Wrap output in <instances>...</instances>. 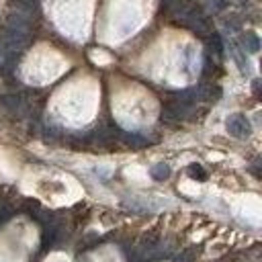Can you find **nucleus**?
<instances>
[{
	"instance_id": "obj_1",
	"label": "nucleus",
	"mask_w": 262,
	"mask_h": 262,
	"mask_svg": "<svg viewBox=\"0 0 262 262\" xmlns=\"http://www.w3.org/2000/svg\"><path fill=\"white\" fill-rule=\"evenodd\" d=\"M227 129H229L233 135H237V137H244V135H248V131H250L244 117H233V119L227 123Z\"/></svg>"
},
{
	"instance_id": "obj_2",
	"label": "nucleus",
	"mask_w": 262,
	"mask_h": 262,
	"mask_svg": "<svg viewBox=\"0 0 262 262\" xmlns=\"http://www.w3.org/2000/svg\"><path fill=\"white\" fill-rule=\"evenodd\" d=\"M8 4H10V6L16 4V8H18L20 12H31V10L39 4V0H8Z\"/></svg>"
},
{
	"instance_id": "obj_5",
	"label": "nucleus",
	"mask_w": 262,
	"mask_h": 262,
	"mask_svg": "<svg viewBox=\"0 0 262 262\" xmlns=\"http://www.w3.org/2000/svg\"><path fill=\"white\" fill-rule=\"evenodd\" d=\"M207 6L211 10H223V8H227V0H209Z\"/></svg>"
},
{
	"instance_id": "obj_6",
	"label": "nucleus",
	"mask_w": 262,
	"mask_h": 262,
	"mask_svg": "<svg viewBox=\"0 0 262 262\" xmlns=\"http://www.w3.org/2000/svg\"><path fill=\"white\" fill-rule=\"evenodd\" d=\"M190 172H192V176H194V178L205 180V172H203V168H201V166H190Z\"/></svg>"
},
{
	"instance_id": "obj_4",
	"label": "nucleus",
	"mask_w": 262,
	"mask_h": 262,
	"mask_svg": "<svg viewBox=\"0 0 262 262\" xmlns=\"http://www.w3.org/2000/svg\"><path fill=\"white\" fill-rule=\"evenodd\" d=\"M151 172H154V178L162 180V178H168V172H170V170H168V166H162V164H160V166H156Z\"/></svg>"
},
{
	"instance_id": "obj_3",
	"label": "nucleus",
	"mask_w": 262,
	"mask_h": 262,
	"mask_svg": "<svg viewBox=\"0 0 262 262\" xmlns=\"http://www.w3.org/2000/svg\"><path fill=\"white\" fill-rule=\"evenodd\" d=\"M244 41H246V47H248L250 51H258V37H256L254 33H248V35L244 37Z\"/></svg>"
}]
</instances>
